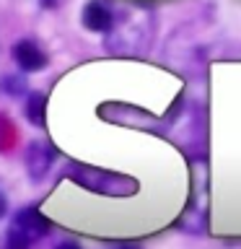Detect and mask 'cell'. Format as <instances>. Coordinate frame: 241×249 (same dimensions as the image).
<instances>
[{
  "label": "cell",
  "mask_w": 241,
  "mask_h": 249,
  "mask_svg": "<svg viewBox=\"0 0 241 249\" xmlns=\"http://www.w3.org/2000/svg\"><path fill=\"white\" fill-rule=\"evenodd\" d=\"M44 93L39 91H31L26 96V107H23V114H26L29 122H34L36 127H42L44 124Z\"/></svg>",
  "instance_id": "7"
},
{
  "label": "cell",
  "mask_w": 241,
  "mask_h": 249,
  "mask_svg": "<svg viewBox=\"0 0 241 249\" xmlns=\"http://www.w3.org/2000/svg\"><path fill=\"white\" fill-rule=\"evenodd\" d=\"M11 54H13V62L23 70V73H39V70H44L47 62H50L44 47L39 44L36 39H18V42L13 44Z\"/></svg>",
  "instance_id": "5"
},
{
  "label": "cell",
  "mask_w": 241,
  "mask_h": 249,
  "mask_svg": "<svg viewBox=\"0 0 241 249\" xmlns=\"http://www.w3.org/2000/svg\"><path fill=\"white\" fill-rule=\"evenodd\" d=\"M54 161V151L50 143H42V140H36V143H31L26 148V171L29 177L34 179V182H39L47 171H50Z\"/></svg>",
  "instance_id": "6"
},
{
  "label": "cell",
  "mask_w": 241,
  "mask_h": 249,
  "mask_svg": "<svg viewBox=\"0 0 241 249\" xmlns=\"http://www.w3.org/2000/svg\"><path fill=\"white\" fill-rule=\"evenodd\" d=\"M50 229H52L50 221L36 208H23L13 215L11 229H8L5 241H3V249H29L44 233H50Z\"/></svg>",
  "instance_id": "2"
},
{
  "label": "cell",
  "mask_w": 241,
  "mask_h": 249,
  "mask_svg": "<svg viewBox=\"0 0 241 249\" xmlns=\"http://www.w3.org/2000/svg\"><path fill=\"white\" fill-rule=\"evenodd\" d=\"M0 89H3L5 93H11V96H18V93L26 91V83H23V78L21 75H3L0 78Z\"/></svg>",
  "instance_id": "8"
},
{
  "label": "cell",
  "mask_w": 241,
  "mask_h": 249,
  "mask_svg": "<svg viewBox=\"0 0 241 249\" xmlns=\"http://www.w3.org/2000/svg\"><path fill=\"white\" fill-rule=\"evenodd\" d=\"M114 13H117V8L109 0H86V5L81 11V21L88 31L109 34L114 26Z\"/></svg>",
  "instance_id": "4"
},
{
  "label": "cell",
  "mask_w": 241,
  "mask_h": 249,
  "mask_svg": "<svg viewBox=\"0 0 241 249\" xmlns=\"http://www.w3.org/2000/svg\"><path fill=\"white\" fill-rule=\"evenodd\" d=\"M117 249H138V247H117Z\"/></svg>",
  "instance_id": "11"
},
{
  "label": "cell",
  "mask_w": 241,
  "mask_h": 249,
  "mask_svg": "<svg viewBox=\"0 0 241 249\" xmlns=\"http://www.w3.org/2000/svg\"><path fill=\"white\" fill-rule=\"evenodd\" d=\"M189 215L194 218L187 231H197V233L205 231V221H207V166H205V161L192 163V202L187 208V218Z\"/></svg>",
  "instance_id": "3"
},
{
  "label": "cell",
  "mask_w": 241,
  "mask_h": 249,
  "mask_svg": "<svg viewBox=\"0 0 241 249\" xmlns=\"http://www.w3.org/2000/svg\"><path fill=\"white\" fill-rule=\"evenodd\" d=\"M57 249H81V244H75V241H62V244H57Z\"/></svg>",
  "instance_id": "10"
},
{
  "label": "cell",
  "mask_w": 241,
  "mask_h": 249,
  "mask_svg": "<svg viewBox=\"0 0 241 249\" xmlns=\"http://www.w3.org/2000/svg\"><path fill=\"white\" fill-rule=\"evenodd\" d=\"M8 213V197H5V192L0 190V218H3Z\"/></svg>",
  "instance_id": "9"
},
{
  "label": "cell",
  "mask_w": 241,
  "mask_h": 249,
  "mask_svg": "<svg viewBox=\"0 0 241 249\" xmlns=\"http://www.w3.org/2000/svg\"><path fill=\"white\" fill-rule=\"evenodd\" d=\"M151 31H153V23H151V13L145 8L117 5L114 26L106 34V50L117 52V54H122V52L138 54L148 44Z\"/></svg>",
  "instance_id": "1"
}]
</instances>
